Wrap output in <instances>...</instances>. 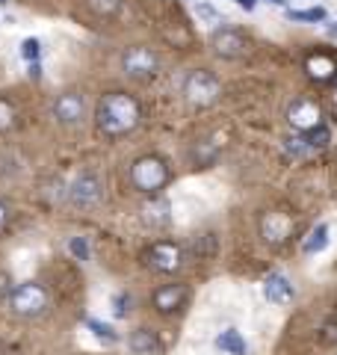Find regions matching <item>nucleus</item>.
Here are the masks:
<instances>
[{
    "instance_id": "nucleus-1",
    "label": "nucleus",
    "mask_w": 337,
    "mask_h": 355,
    "mask_svg": "<svg viewBox=\"0 0 337 355\" xmlns=\"http://www.w3.org/2000/svg\"><path fill=\"white\" fill-rule=\"evenodd\" d=\"M142 121V107L133 95L128 92H107L101 95L95 107V125L104 137H128L130 130H137Z\"/></svg>"
},
{
    "instance_id": "nucleus-2",
    "label": "nucleus",
    "mask_w": 337,
    "mask_h": 355,
    "mask_svg": "<svg viewBox=\"0 0 337 355\" xmlns=\"http://www.w3.org/2000/svg\"><path fill=\"white\" fill-rule=\"evenodd\" d=\"M168 178H172L168 163L163 157H157V154H145V157L133 160L130 166V184L142 196H157L168 184Z\"/></svg>"
},
{
    "instance_id": "nucleus-3",
    "label": "nucleus",
    "mask_w": 337,
    "mask_h": 355,
    "mask_svg": "<svg viewBox=\"0 0 337 355\" xmlns=\"http://www.w3.org/2000/svg\"><path fill=\"white\" fill-rule=\"evenodd\" d=\"M48 305L51 296L39 282H24L12 287V293H9V308H12L15 317H39L48 311Z\"/></svg>"
},
{
    "instance_id": "nucleus-4",
    "label": "nucleus",
    "mask_w": 337,
    "mask_h": 355,
    "mask_svg": "<svg viewBox=\"0 0 337 355\" xmlns=\"http://www.w3.org/2000/svg\"><path fill=\"white\" fill-rule=\"evenodd\" d=\"M219 95H222V83H219L216 74H210L207 69H196V71L187 74V80H184V98L193 107H210V104H216Z\"/></svg>"
},
{
    "instance_id": "nucleus-5",
    "label": "nucleus",
    "mask_w": 337,
    "mask_h": 355,
    "mask_svg": "<svg viewBox=\"0 0 337 355\" xmlns=\"http://www.w3.org/2000/svg\"><path fill=\"white\" fill-rule=\"evenodd\" d=\"M142 261L148 270L168 275V272H178L184 266V249L172 240H157L142 252Z\"/></svg>"
},
{
    "instance_id": "nucleus-6",
    "label": "nucleus",
    "mask_w": 337,
    "mask_h": 355,
    "mask_svg": "<svg viewBox=\"0 0 337 355\" xmlns=\"http://www.w3.org/2000/svg\"><path fill=\"white\" fill-rule=\"evenodd\" d=\"M121 71L133 77V80H151L160 71V57L145 44H133V48L121 53Z\"/></svg>"
},
{
    "instance_id": "nucleus-7",
    "label": "nucleus",
    "mask_w": 337,
    "mask_h": 355,
    "mask_svg": "<svg viewBox=\"0 0 337 355\" xmlns=\"http://www.w3.org/2000/svg\"><path fill=\"white\" fill-rule=\"evenodd\" d=\"M101 196H104V184H101V178L95 172L77 175L69 187V202L74 207H95L101 202Z\"/></svg>"
},
{
    "instance_id": "nucleus-8",
    "label": "nucleus",
    "mask_w": 337,
    "mask_h": 355,
    "mask_svg": "<svg viewBox=\"0 0 337 355\" xmlns=\"http://www.w3.org/2000/svg\"><path fill=\"white\" fill-rule=\"evenodd\" d=\"M210 48L222 60H240V57H245V51H249V39L234 27H222V30H213Z\"/></svg>"
},
{
    "instance_id": "nucleus-9",
    "label": "nucleus",
    "mask_w": 337,
    "mask_h": 355,
    "mask_svg": "<svg viewBox=\"0 0 337 355\" xmlns=\"http://www.w3.org/2000/svg\"><path fill=\"white\" fill-rule=\"evenodd\" d=\"M287 121L293 130L308 133L322 125V110L317 101H311V98H296V101L287 107Z\"/></svg>"
},
{
    "instance_id": "nucleus-10",
    "label": "nucleus",
    "mask_w": 337,
    "mask_h": 355,
    "mask_svg": "<svg viewBox=\"0 0 337 355\" xmlns=\"http://www.w3.org/2000/svg\"><path fill=\"white\" fill-rule=\"evenodd\" d=\"M296 222L290 214H281V210H273V214H266L261 219V237L266 246H284V243L290 240V234H293Z\"/></svg>"
},
{
    "instance_id": "nucleus-11",
    "label": "nucleus",
    "mask_w": 337,
    "mask_h": 355,
    "mask_svg": "<svg viewBox=\"0 0 337 355\" xmlns=\"http://www.w3.org/2000/svg\"><path fill=\"white\" fill-rule=\"evenodd\" d=\"M83 116H86V101H83L80 92H62L53 101V119L60 121V125H65V128L80 125Z\"/></svg>"
},
{
    "instance_id": "nucleus-12",
    "label": "nucleus",
    "mask_w": 337,
    "mask_h": 355,
    "mask_svg": "<svg viewBox=\"0 0 337 355\" xmlns=\"http://www.w3.org/2000/svg\"><path fill=\"white\" fill-rule=\"evenodd\" d=\"M187 299H189L187 284H163L154 291L151 302L157 314H175V311H181L187 305Z\"/></svg>"
},
{
    "instance_id": "nucleus-13",
    "label": "nucleus",
    "mask_w": 337,
    "mask_h": 355,
    "mask_svg": "<svg viewBox=\"0 0 337 355\" xmlns=\"http://www.w3.org/2000/svg\"><path fill=\"white\" fill-rule=\"evenodd\" d=\"M139 214H142V222L148 228H166L168 222H172V205H168L166 198L157 193V196H151L148 202L142 205Z\"/></svg>"
},
{
    "instance_id": "nucleus-14",
    "label": "nucleus",
    "mask_w": 337,
    "mask_h": 355,
    "mask_svg": "<svg viewBox=\"0 0 337 355\" xmlns=\"http://www.w3.org/2000/svg\"><path fill=\"white\" fill-rule=\"evenodd\" d=\"M305 71L317 83H329V80H334V74H337V57H331V53H325V51L311 53V57L305 60Z\"/></svg>"
},
{
    "instance_id": "nucleus-15",
    "label": "nucleus",
    "mask_w": 337,
    "mask_h": 355,
    "mask_svg": "<svg viewBox=\"0 0 337 355\" xmlns=\"http://www.w3.org/2000/svg\"><path fill=\"white\" fill-rule=\"evenodd\" d=\"M263 296H266V302H273V305H284L296 296V291H293V284H290L287 275L269 272L263 279Z\"/></svg>"
},
{
    "instance_id": "nucleus-16",
    "label": "nucleus",
    "mask_w": 337,
    "mask_h": 355,
    "mask_svg": "<svg viewBox=\"0 0 337 355\" xmlns=\"http://www.w3.org/2000/svg\"><path fill=\"white\" fill-rule=\"evenodd\" d=\"M128 347L133 355H157L160 352V338L151 329H133L128 338Z\"/></svg>"
},
{
    "instance_id": "nucleus-17",
    "label": "nucleus",
    "mask_w": 337,
    "mask_h": 355,
    "mask_svg": "<svg viewBox=\"0 0 337 355\" xmlns=\"http://www.w3.org/2000/svg\"><path fill=\"white\" fill-rule=\"evenodd\" d=\"M216 347H219L225 355H245V352H249L243 335H240V331H234V329H225L222 335H216Z\"/></svg>"
},
{
    "instance_id": "nucleus-18",
    "label": "nucleus",
    "mask_w": 337,
    "mask_h": 355,
    "mask_svg": "<svg viewBox=\"0 0 337 355\" xmlns=\"http://www.w3.org/2000/svg\"><path fill=\"white\" fill-rule=\"evenodd\" d=\"M325 246H329V225H317L305 237V243H302V252L305 254H320Z\"/></svg>"
},
{
    "instance_id": "nucleus-19",
    "label": "nucleus",
    "mask_w": 337,
    "mask_h": 355,
    "mask_svg": "<svg viewBox=\"0 0 337 355\" xmlns=\"http://www.w3.org/2000/svg\"><path fill=\"white\" fill-rule=\"evenodd\" d=\"M86 329L92 331L98 340H104V343H119V331L112 329V326H107V323H101V320H95V317H86Z\"/></svg>"
},
{
    "instance_id": "nucleus-20",
    "label": "nucleus",
    "mask_w": 337,
    "mask_h": 355,
    "mask_svg": "<svg viewBox=\"0 0 337 355\" xmlns=\"http://www.w3.org/2000/svg\"><path fill=\"white\" fill-rule=\"evenodd\" d=\"M305 139H308V146H311L313 151H320V148H325V146L331 142V130L325 128V125H320V128L308 130V133H305Z\"/></svg>"
},
{
    "instance_id": "nucleus-21",
    "label": "nucleus",
    "mask_w": 337,
    "mask_h": 355,
    "mask_svg": "<svg viewBox=\"0 0 337 355\" xmlns=\"http://www.w3.org/2000/svg\"><path fill=\"white\" fill-rule=\"evenodd\" d=\"M89 9H92L95 15H101V18H110V15H116L121 9V0H89Z\"/></svg>"
},
{
    "instance_id": "nucleus-22",
    "label": "nucleus",
    "mask_w": 337,
    "mask_h": 355,
    "mask_svg": "<svg viewBox=\"0 0 337 355\" xmlns=\"http://www.w3.org/2000/svg\"><path fill=\"white\" fill-rule=\"evenodd\" d=\"M15 107H12V101L9 98H0V133H6L9 128L15 125Z\"/></svg>"
},
{
    "instance_id": "nucleus-23",
    "label": "nucleus",
    "mask_w": 337,
    "mask_h": 355,
    "mask_svg": "<svg viewBox=\"0 0 337 355\" xmlns=\"http://www.w3.org/2000/svg\"><path fill=\"white\" fill-rule=\"evenodd\" d=\"M290 21H325V9H287Z\"/></svg>"
},
{
    "instance_id": "nucleus-24",
    "label": "nucleus",
    "mask_w": 337,
    "mask_h": 355,
    "mask_svg": "<svg viewBox=\"0 0 337 355\" xmlns=\"http://www.w3.org/2000/svg\"><path fill=\"white\" fill-rule=\"evenodd\" d=\"M284 151L290 154V157H305V154H311L313 148L308 146L305 133H302V137H293V139H287V146H284Z\"/></svg>"
},
{
    "instance_id": "nucleus-25",
    "label": "nucleus",
    "mask_w": 337,
    "mask_h": 355,
    "mask_svg": "<svg viewBox=\"0 0 337 355\" xmlns=\"http://www.w3.org/2000/svg\"><path fill=\"white\" fill-rule=\"evenodd\" d=\"M21 57H24L27 62H39V57H42V42L39 39H24V42H21Z\"/></svg>"
},
{
    "instance_id": "nucleus-26",
    "label": "nucleus",
    "mask_w": 337,
    "mask_h": 355,
    "mask_svg": "<svg viewBox=\"0 0 337 355\" xmlns=\"http://www.w3.org/2000/svg\"><path fill=\"white\" fill-rule=\"evenodd\" d=\"M69 252L74 254L77 261H89V254H92V252H89L86 237H71V240H69Z\"/></svg>"
},
{
    "instance_id": "nucleus-27",
    "label": "nucleus",
    "mask_w": 337,
    "mask_h": 355,
    "mask_svg": "<svg viewBox=\"0 0 337 355\" xmlns=\"http://www.w3.org/2000/svg\"><path fill=\"white\" fill-rule=\"evenodd\" d=\"M130 302H133L130 293H116V296H112V314H116V317H128L130 314Z\"/></svg>"
},
{
    "instance_id": "nucleus-28",
    "label": "nucleus",
    "mask_w": 337,
    "mask_h": 355,
    "mask_svg": "<svg viewBox=\"0 0 337 355\" xmlns=\"http://www.w3.org/2000/svg\"><path fill=\"white\" fill-rule=\"evenodd\" d=\"M196 9H198V15L205 18V21H213V24H219V21H222V15H219L216 9L210 6V3H201V0H198V3H196Z\"/></svg>"
},
{
    "instance_id": "nucleus-29",
    "label": "nucleus",
    "mask_w": 337,
    "mask_h": 355,
    "mask_svg": "<svg viewBox=\"0 0 337 355\" xmlns=\"http://www.w3.org/2000/svg\"><path fill=\"white\" fill-rule=\"evenodd\" d=\"M9 216H12V214H9V205L3 202V198H0V231L9 225Z\"/></svg>"
},
{
    "instance_id": "nucleus-30",
    "label": "nucleus",
    "mask_w": 337,
    "mask_h": 355,
    "mask_svg": "<svg viewBox=\"0 0 337 355\" xmlns=\"http://www.w3.org/2000/svg\"><path fill=\"white\" fill-rule=\"evenodd\" d=\"M6 284H9V279H6V275H3V272H0V296H3V293H12V291H9V287H6Z\"/></svg>"
},
{
    "instance_id": "nucleus-31",
    "label": "nucleus",
    "mask_w": 337,
    "mask_h": 355,
    "mask_svg": "<svg viewBox=\"0 0 337 355\" xmlns=\"http://www.w3.org/2000/svg\"><path fill=\"white\" fill-rule=\"evenodd\" d=\"M237 6H243V9H254V0H234Z\"/></svg>"
},
{
    "instance_id": "nucleus-32",
    "label": "nucleus",
    "mask_w": 337,
    "mask_h": 355,
    "mask_svg": "<svg viewBox=\"0 0 337 355\" xmlns=\"http://www.w3.org/2000/svg\"><path fill=\"white\" fill-rule=\"evenodd\" d=\"M269 3H275V6H287V0H269Z\"/></svg>"
},
{
    "instance_id": "nucleus-33",
    "label": "nucleus",
    "mask_w": 337,
    "mask_h": 355,
    "mask_svg": "<svg viewBox=\"0 0 337 355\" xmlns=\"http://www.w3.org/2000/svg\"><path fill=\"white\" fill-rule=\"evenodd\" d=\"M0 3H6V0H0Z\"/></svg>"
},
{
    "instance_id": "nucleus-34",
    "label": "nucleus",
    "mask_w": 337,
    "mask_h": 355,
    "mask_svg": "<svg viewBox=\"0 0 337 355\" xmlns=\"http://www.w3.org/2000/svg\"><path fill=\"white\" fill-rule=\"evenodd\" d=\"M196 3H198V0H196Z\"/></svg>"
}]
</instances>
